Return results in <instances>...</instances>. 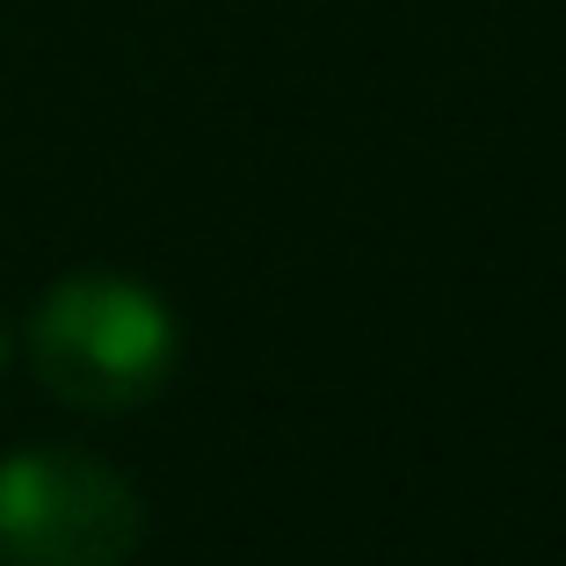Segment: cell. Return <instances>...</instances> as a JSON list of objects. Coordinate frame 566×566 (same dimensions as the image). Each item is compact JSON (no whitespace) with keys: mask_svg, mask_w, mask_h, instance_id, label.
<instances>
[{"mask_svg":"<svg viewBox=\"0 0 566 566\" xmlns=\"http://www.w3.org/2000/svg\"><path fill=\"white\" fill-rule=\"evenodd\" d=\"M36 370L73 407H132L175 364V319L146 283L73 276L36 305Z\"/></svg>","mask_w":566,"mask_h":566,"instance_id":"1","label":"cell"},{"mask_svg":"<svg viewBox=\"0 0 566 566\" xmlns=\"http://www.w3.org/2000/svg\"><path fill=\"white\" fill-rule=\"evenodd\" d=\"M138 494L81 450H22L0 465V566H124L138 552Z\"/></svg>","mask_w":566,"mask_h":566,"instance_id":"2","label":"cell"}]
</instances>
